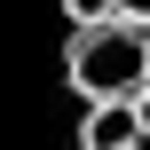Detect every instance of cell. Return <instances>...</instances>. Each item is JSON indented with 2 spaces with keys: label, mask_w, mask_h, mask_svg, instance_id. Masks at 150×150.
Wrapping results in <instances>:
<instances>
[{
  "label": "cell",
  "mask_w": 150,
  "mask_h": 150,
  "mask_svg": "<svg viewBox=\"0 0 150 150\" xmlns=\"http://www.w3.org/2000/svg\"><path fill=\"white\" fill-rule=\"evenodd\" d=\"M63 16L87 32V24H111V16H119V0H63Z\"/></svg>",
  "instance_id": "3"
},
{
  "label": "cell",
  "mask_w": 150,
  "mask_h": 150,
  "mask_svg": "<svg viewBox=\"0 0 150 150\" xmlns=\"http://www.w3.org/2000/svg\"><path fill=\"white\" fill-rule=\"evenodd\" d=\"M119 16H127V24H142V32H150V0H119Z\"/></svg>",
  "instance_id": "4"
},
{
  "label": "cell",
  "mask_w": 150,
  "mask_h": 150,
  "mask_svg": "<svg viewBox=\"0 0 150 150\" xmlns=\"http://www.w3.org/2000/svg\"><path fill=\"white\" fill-rule=\"evenodd\" d=\"M79 142L87 150H142V111L134 103H95L87 127H79Z\"/></svg>",
  "instance_id": "2"
},
{
  "label": "cell",
  "mask_w": 150,
  "mask_h": 150,
  "mask_svg": "<svg viewBox=\"0 0 150 150\" xmlns=\"http://www.w3.org/2000/svg\"><path fill=\"white\" fill-rule=\"evenodd\" d=\"M63 63H71V87L87 95V111L95 103H142L150 95V32L127 24V16L71 32V55Z\"/></svg>",
  "instance_id": "1"
},
{
  "label": "cell",
  "mask_w": 150,
  "mask_h": 150,
  "mask_svg": "<svg viewBox=\"0 0 150 150\" xmlns=\"http://www.w3.org/2000/svg\"><path fill=\"white\" fill-rule=\"evenodd\" d=\"M134 111H142V150H150V95H142V103H134Z\"/></svg>",
  "instance_id": "5"
}]
</instances>
